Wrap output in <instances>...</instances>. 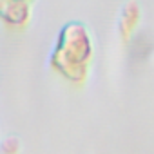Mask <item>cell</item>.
<instances>
[{
    "label": "cell",
    "mask_w": 154,
    "mask_h": 154,
    "mask_svg": "<svg viewBox=\"0 0 154 154\" xmlns=\"http://www.w3.org/2000/svg\"><path fill=\"white\" fill-rule=\"evenodd\" d=\"M31 18L29 2L20 0H2V20L9 27H24Z\"/></svg>",
    "instance_id": "cell-2"
},
{
    "label": "cell",
    "mask_w": 154,
    "mask_h": 154,
    "mask_svg": "<svg viewBox=\"0 0 154 154\" xmlns=\"http://www.w3.org/2000/svg\"><path fill=\"white\" fill-rule=\"evenodd\" d=\"M20 2H29V0H20Z\"/></svg>",
    "instance_id": "cell-5"
},
{
    "label": "cell",
    "mask_w": 154,
    "mask_h": 154,
    "mask_svg": "<svg viewBox=\"0 0 154 154\" xmlns=\"http://www.w3.org/2000/svg\"><path fill=\"white\" fill-rule=\"evenodd\" d=\"M140 13H141V11H140V6H138L136 2H127V4L123 6L122 15H120V22H118L120 33H122L123 38H129V36L132 35L134 27L140 24V17H141Z\"/></svg>",
    "instance_id": "cell-3"
},
{
    "label": "cell",
    "mask_w": 154,
    "mask_h": 154,
    "mask_svg": "<svg viewBox=\"0 0 154 154\" xmlns=\"http://www.w3.org/2000/svg\"><path fill=\"white\" fill-rule=\"evenodd\" d=\"M2 150H4V154H18V150H20V141H18L17 138H8V140L4 141V145H2Z\"/></svg>",
    "instance_id": "cell-4"
},
{
    "label": "cell",
    "mask_w": 154,
    "mask_h": 154,
    "mask_svg": "<svg viewBox=\"0 0 154 154\" xmlns=\"http://www.w3.org/2000/svg\"><path fill=\"white\" fill-rule=\"evenodd\" d=\"M91 54L93 44L89 33L80 24H71L62 31L53 63L58 72L67 76L69 80H80L85 76V67Z\"/></svg>",
    "instance_id": "cell-1"
}]
</instances>
